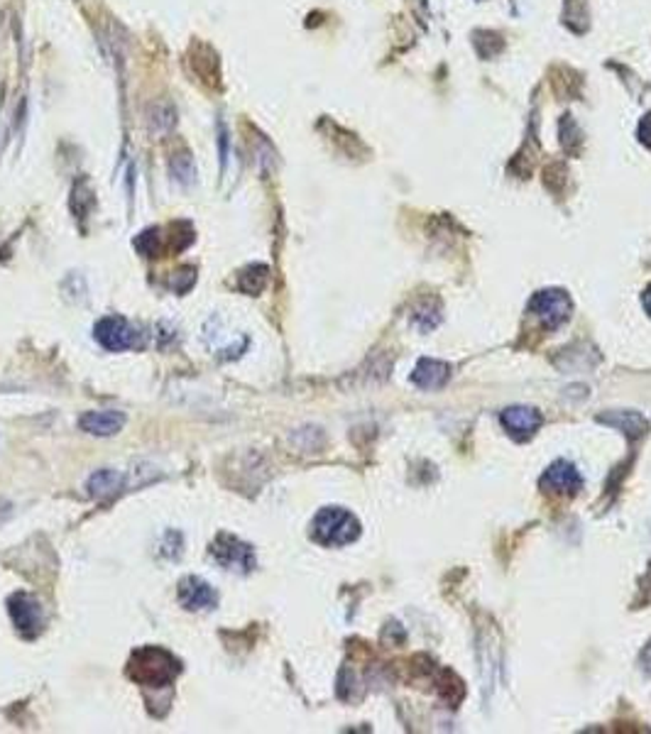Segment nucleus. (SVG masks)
Wrapping results in <instances>:
<instances>
[{"label": "nucleus", "mask_w": 651, "mask_h": 734, "mask_svg": "<svg viewBox=\"0 0 651 734\" xmlns=\"http://www.w3.org/2000/svg\"><path fill=\"white\" fill-rule=\"evenodd\" d=\"M639 664H642L644 673H646V676H651V641L646 644V648L642 651V661H639Z\"/></svg>", "instance_id": "obj_17"}, {"label": "nucleus", "mask_w": 651, "mask_h": 734, "mask_svg": "<svg viewBox=\"0 0 651 734\" xmlns=\"http://www.w3.org/2000/svg\"><path fill=\"white\" fill-rule=\"evenodd\" d=\"M8 612L15 627L25 637H35L45 625V615H42V605L37 597L27 593H15L8 600Z\"/></svg>", "instance_id": "obj_6"}, {"label": "nucleus", "mask_w": 651, "mask_h": 734, "mask_svg": "<svg viewBox=\"0 0 651 734\" xmlns=\"http://www.w3.org/2000/svg\"><path fill=\"white\" fill-rule=\"evenodd\" d=\"M169 172L172 179L179 181L181 187H191L197 181V165H194V157L188 152H177L169 159Z\"/></svg>", "instance_id": "obj_15"}, {"label": "nucleus", "mask_w": 651, "mask_h": 734, "mask_svg": "<svg viewBox=\"0 0 651 734\" xmlns=\"http://www.w3.org/2000/svg\"><path fill=\"white\" fill-rule=\"evenodd\" d=\"M500 422H503L504 431H507L510 436H514L517 441H524V438L534 436V433L539 431L544 419L536 409H532V406H510V409H504L503 412Z\"/></svg>", "instance_id": "obj_9"}, {"label": "nucleus", "mask_w": 651, "mask_h": 734, "mask_svg": "<svg viewBox=\"0 0 651 734\" xmlns=\"http://www.w3.org/2000/svg\"><path fill=\"white\" fill-rule=\"evenodd\" d=\"M177 597H179L181 607L191 609V612H198V609H211V607H216V602H219V595H216V590H213L206 580L197 578V576H187V578L179 580Z\"/></svg>", "instance_id": "obj_8"}, {"label": "nucleus", "mask_w": 651, "mask_h": 734, "mask_svg": "<svg viewBox=\"0 0 651 734\" xmlns=\"http://www.w3.org/2000/svg\"><path fill=\"white\" fill-rule=\"evenodd\" d=\"M96 341L110 352H123L142 348V333L123 316H103L94 326Z\"/></svg>", "instance_id": "obj_3"}, {"label": "nucleus", "mask_w": 651, "mask_h": 734, "mask_svg": "<svg viewBox=\"0 0 651 734\" xmlns=\"http://www.w3.org/2000/svg\"><path fill=\"white\" fill-rule=\"evenodd\" d=\"M179 671V661L174 658V654L159 647L137 648L133 658H130V668H127L130 678L137 680L145 688L172 686Z\"/></svg>", "instance_id": "obj_1"}, {"label": "nucleus", "mask_w": 651, "mask_h": 734, "mask_svg": "<svg viewBox=\"0 0 651 734\" xmlns=\"http://www.w3.org/2000/svg\"><path fill=\"white\" fill-rule=\"evenodd\" d=\"M81 431H86L91 436H116L123 426H126V414L123 412H86L79 419Z\"/></svg>", "instance_id": "obj_10"}, {"label": "nucleus", "mask_w": 651, "mask_h": 734, "mask_svg": "<svg viewBox=\"0 0 651 734\" xmlns=\"http://www.w3.org/2000/svg\"><path fill=\"white\" fill-rule=\"evenodd\" d=\"M644 306H646V311L651 313V287L646 290V294H644Z\"/></svg>", "instance_id": "obj_18"}, {"label": "nucleus", "mask_w": 651, "mask_h": 734, "mask_svg": "<svg viewBox=\"0 0 651 734\" xmlns=\"http://www.w3.org/2000/svg\"><path fill=\"white\" fill-rule=\"evenodd\" d=\"M539 487L554 494H578L583 487V477L573 463L558 461L544 473Z\"/></svg>", "instance_id": "obj_7"}, {"label": "nucleus", "mask_w": 651, "mask_h": 734, "mask_svg": "<svg viewBox=\"0 0 651 734\" xmlns=\"http://www.w3.org/2000/svg\"><path fill=\"white\" fill-rule=\"evenodd\" d=\"M448 377H451V367H448L446 362L424 358L416 362L412 382H414L416 387H422V390H441V387L448 382Z\"/></svg>", "instance_id": "obj_11"}, {"label": "nucleus", "mask_w": 651, "mask_h": 734, "mask_svg": "<svg viewBox=\"0 0 651 734\" xmlns=\"http://www.w3.org/2000/svg\"><path fill=\"white\" fill-rule=\"evenodd\" d=\"M177 126V108L169 101L149 103L147 108V130L152 135L172 133Z\"/></svg>", "instance_id": "obj_14"}, {"label": "nucleus", "mask_w": 651, "mask_h": 734, "mask_svg": "<svg viewBox=\"0 0 651 734\" xmlns=\"http://www.w3.org/2000/svg\"><path fill=\"white\" fill-rule=\"evenodd\" d=\"M597 422L622 431V433L629 438H642L644 433L649 431L646 419H644L642 414H636V412H612V414H600L597 416Z\"/></svg>", "instance_id": "obj_13"}, {"label": "nucleus", "mask_w": 651, "mask_h": 734, "mask_svg": "<svg viewBox=\"0 0 651 734\" xmlns=\"http://www.w3.org/2000/svg\"><path fill=\"white\" fill-rule=\"evenodd\" d=\"M529 311L534 313V319L539 321L544 329L556 331L571 319L573 301L565 291L544 290L539 294H534L532 301H529Z\"/></svg>", "instance_id": "obj_4"}, {"label": "nucleus", "mask_w": 651, "mask_h": 734, "mask_svg": "<svg viewBox=\"0 0 651 734\" xmlns=\"http://www.w3.org/2000/svg\"><path fill=\"white\" fill-rule=\"evenodd\" d=\"M126 487V475L120 470L113 468H101L96 470L94 475L86 480V490L91 497L96 500H106V497H113L116 493H120Z\"/></svg>", "instance_id": "obj_12"}, {"label": "nucleus", "mask_w": 651, "mask_h": 734, "mask_svg": "<svg viewBox=\"0 0 651 734\" xmlns=\"http://www.w3.org/2000/svg\"><path fill=\"white\" fill-rule=\"evenodd\" d=\"M228 127L223 120H219V155H220V172H226V165H228Z\"/></svg>", "instance_id": "obj_16"}, {"label": "nucleus", "mask_w": 651, "mask_h": 734, "mask_svg": "<svg viewBox=\"0 0 651 734\" xmlns=\"http://www.w3.org/2000/svg\"><path fill=\"white\" fill-rule=\"evenodd\" d=\"M311 536L321 546H346L361 536V522L348 509L326 507L314 516Z\"/></svg>", "instance_id": "obj_2"}, {"label": "nucleus", "mask_w": 651, "mask_h": 734, "mask_svg": "<svg viewBox=\"0 0 651 734\" xmlns=\"http://www.w3.org/2000/svg\"><path fill=\"white\" fill-rule=\"evenodd\" d=\"M213 561L228 570H238V573H250L255 568V551L250 544H245L238 536L230 534H219L211 544Z\"/></svg>", "instance_id": "obj_5"}]
</instances>
